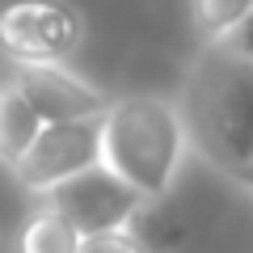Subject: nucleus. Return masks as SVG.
<instances>
[{
    "label": "nucleus",
    "instance_id": "f257e3e1",
    "mask_svg": "<svg viewBox=\"0 0 253 253\" xmlns=\"http://www.w3.org/2000/svg\"><path fill=\"white\" fill-rule=\"evenodd\" d=\"M190 148L219 173L236 177L253 165V59L228 42L199 46L177 93Z\"/></svg>",
    "mask_w": 253,
    "mask_h": 253
},
{
    "label": "nucleus",
    "instance_id": "f03ea898",
    "mask_svg": "<svg viewBox=\"0 0 253 253\" xmlns=\"http://www.w3.org/2000/svg\"><path fill=\"white\" fill-rule=\"evenodd\" d=\"M186 152L190 135L177 97L126 93L114 97L101 114V165L114 177H123L144 203H161L173 194Z\"/></svg>",
    "mask_w": 253,
    "mask_h": 253
},
{
    "label": "nucleus",
    "instance_id": "1a4fd4ad",
    "mask_svg": "<svg viewBox=\"0 0 253 253\" xmlns=\"http://www.w3.org/2000/svg\"><path fill=\"white\" fill-rule=\"evenodd\" d=\"M253 0H190V21L203 46H219L245 26Z\"/></svg>",
    "mask_w": 253,
    "mask_h": 253
},
{
    "label": "nucleus",
    "instance_id": "f8f14e48",
    "mask_svg": "<svg viewBox=\"0 0 253 253\" xmlns=\"http://www.w3.org/2000/svg\"><path fill=\"white\" fill-rule=\"evenodd\" d=\"M232 181H236V186H241V190H249V194H253V165H245V169L236 173Z\"/></svg>",
    "mask_w": 253,
    "mask_h": 253
},
{
    "label": "nucleus",
    "instance_id": "423d86ee",
    "mask_svg": "<svg viewBox=\"0 0 253 253\" xmlns=\"http://www.w3.org/2000/svg\"><path fill=\"white\" fill-rule=\"evenodd\" d=\"M13 81L26 93V101L34 106V114L42 118V126L51 123H84V118H101L110 110V93L97 89L93 81H84L81 72H72L68 63H34V68H13Z\"/></svg>",
    "mask_w": 253,
    "mask_h": 253
},
{
    "label": "nucleus",
    "instance_id": "39448f33",
    "mask_svg": "<svg viewBox=\"0 0 253 253\" xmlns=\"http://www.w3.org/2000/svg\"><path fill=\"white\" fill-rule=\"evenodd\" d=\"M101 165V118H84V123H51L38 131L30 152L17 161L13 181L26 194L42 199L55 186L81 177V173Z\"/></svg>",
    "mask_w": 253,
    "mask_h": 253
},
{
    "label": "nucleus",
    "instance_id": "20e7f679",
    "mask_svg": "<svg viewBox=\"0 0 253 253\" xmlns=\"http://www.w3.org/2000/svg\"><path fill=\"white\" fill-rule=\"evenodd\" d=\"M38 203H46L51 211H59L81 236H101V232L135 228L139 215L152 207V203H144L123 177H114L106 165H97V169H89V173H81V177L55 186L51 194H42Z\"/></svg>",
    "mask_w": 253,
    "mask_h": 253
},
{
    "label": "nucleus",
    "instance_id": "7ed1b4c3",
    "mask_svg": "<svg viewBox=\"0 0 253 253\" xmlns=\"http://www.w3.org/2000/svg\"><path fill=\"white\" fill-rule=\"evenodd\" d=\"M84 42V17L68 0H9L0 9V55L13 68L68 63Z\"/></svg>",
    "mask_w": 253,
    "mask_h": 253
},
{
    "label": "nucleus",
    "instance_id": "ddd939ff",
    "mask_svg": "<svg viewBox=\"0 0 253 253\" xmlns=\"http://www.w3.org/2000/svg\"><path fill=\"white\" fill-rule=\"evenodd\" d=\"M0 253H17L13 249V236H4V232H0Z\"/></svg>",
    "mask_w": 253,
    "mask_h": 253
},
{
    "label": "nucleus",
    "instance_id": "6e6552de",
    "mask_svg": "<svg viewBox=\"0 0 253 253\" xmlns=\"http://www.w3.org/2000/svg\"><path fill=\"white\" fill-rule=\"evenodd\" d=\"M81 241H84V236L76 232L59 211H51L46 203H38V207L26 215V224L17 228L13 249H17V253H76Z\"/></svg>",
    "mask_w": 253,
    "mask_h": 253
},
{
    "label": "nucleus",
    "instance_id": "0eeeda50",
    "mask_svg": "<svg viewBox=\"0 0 253 253\" xmlns=\"http://www.w3.org/2000/svg\"><path fill=\"white\" fill-rule=\"evenodd\" d=\"M42 131V118L34 114V106L26 101V93L17 89L13 76H0V165L17 169V161L30 152V144Z\"/></svg>",
    "mask_w": 253,
    "mask_h": 253
},
{
    "label": "nucleus",
    "instance_id": "9b49d317",
    "mask_svg": "<svg viewBox=\"0 0 253 253\" xmlns=\"http://www.w3.org/2000/svg\"><path fill=\"white\" fill-rule=\"evenodd\" d=\"M228 46H232L236 55H245V59H253V13L245 17V26L236 30L232 38H228Z\"/></svg>",
    "mask_w": 253,
    "mask_h": 253
},
{
    "label": "nucleus",
    "instance_id": "9d476101",
    "mask_svg": "<svg viewBox=\"0 0 253 253\" xmlns=\"http://www.w3.org/2000/svg\"><path fill=\"white\" fill-rule=\"evenodd\" d=\"M76 253H152L144 245V236L135 228H123V232H101V236H84Z\"/></svg>",
    "mask_w": 253,
    "mask_h": 253
}]
</instances>
